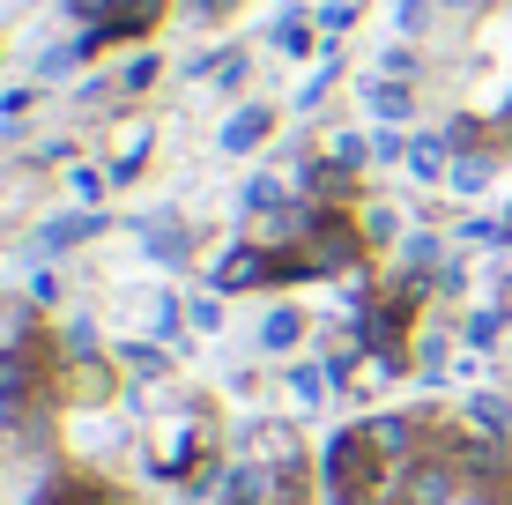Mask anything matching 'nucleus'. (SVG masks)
<instances>
[{
    "instance_id": "1",
    "label": "nucleus",
    "mask_w": 512,
    "mask_h": 505,
    "mask_svg": "<svg viewBox=\"0 0 512 505\" xmlns=\"http://www.w3.org/2000/svg\"><path fill=\"white\" fill-rule=\"evenodd\" d=\"M164 15H179V0H97V23H82L75 38H82V52H97L104 45H127V38H149Z\"/></svg>"
},
{
    "instance_id": "2",
    "label": "nucleus",
    "mask_w": 512,
    "mask_h": 505,
    "mask_svg": "<svg viewBox=\"0 0 512 505\" xmlns=\"http://www.w3.org/2000/svg\"><path fill=\"white\" fill-rule=\"evenodd\" d=\"M253 283H275V253L253 246V238H238V246L208 268V290H216V298H231V290H253Z\"/></svg>"
},
{
    "instance_id": "3",
    "label": "nucleus",
    "mask_w": 512,
    "mask_h": 505,
    "mask_svg": "<svg viewBox=\"0 0 512 505\" xmlns=\"http://www.w3.org/2000/svg\"><path fill=\"white\" fill-rule=\"evenodd\" d=\"M97 231H104V208H67V216L38 223V238H30V253H38V260H52V253H75V246H90Z\"/></svg>"
},
{
    "instance_id": "4",
    "label": "nucleus",
    "mask_w": 512,
    "mask_h": 505,
    "mask_svg": "<svg viewBox=\"0 0 512 505\" xmlns=\"http://www.w3.org/2000/svg\"><path fill=\"white\" fill-rule=\"evenodd\" d=\"M268 134H275V104H238L231 119H223V134H216V149L223 156H253V149H268Z\"/></svg>"
},
{
    "instance_id": "5",
    "label": "nucleus",
    "mask_w": 512,
    "mask_h": 505,
    "mask_svg": "<svg viewBox=\"0 0 512 505\" xmlns=\"http://www.w3.org/2000/svg\"><path fill=\"white\" fill-rule=\"evenodd\" d=\"M30 387H38V357L15 350V342H0V416H23Z\"/></svg>"
},
{
    "instance_id": "6",
    "label": "nucleus",
    "mask_w": 512,
    "mask_h": 505,
    "mask_svg": "<svg viewBox=\"0 0 512 505\" xmlns=\"http://www.w3.org/2000/svg\"><path fill=\"white\" fill-rule=\"evenodd\" d=\"M141 246H149L164 268H186L193 260V238H186V223L171 216V208H156V216H141Z\"/></svg>"
},
{
    "instance_id": "7",
    "label": "nucleus",
    "mask_w": 512,
    "mask_h": 505,
    "mask_svg": "<svg viewBox=\"0 0 512 505\" xmlns=\"http://www.w3.org/2000/svg\"><path fill=\"white\" fill-rule=\"evenodd\" d=\"M364 104H372V119H379V127H409V119H416V82L364 75Z\"/></svg>"
},
{
    "instance_id": "8",
    "label": "nucleus",
    "mask_w": 512,
    "mask_h": 505,
    "mask_svg": "<svg viewBox=\"0 0 512 505\" xmlns=\"http://www.w3.org/2000/svg\"><path fill=\"white\" fill-rule=\"evenodd\" d=\"M446 171H453V149H446V134H438V127L409 134V179H416V186H446Z\"/></svg>"
},
{
    "instance_id": "9",
    "label": "nucleus",
    "mask_w": 512,
    "mask_h": 505,
    "mask_svg": "<svg viewBox=\"0 0 512 505\" xmlns=\"http://www.w3.org/2000/svg\"><path fill=\"white\" fill-rule=\"evenodd\" d=\"M297 342H305V312H297V305H268V312H260V350H268V357H290Z\"/></svg>"
},
{
    "instance_id": "10",
    "label": "nucleus",
    "mask_w": 512,
    "mask_h": 505,
    "mask_svg": "<svg viewBox=\"0 0 512 505\" xmlns=\"http://www.w3.org/2000/svg\"><path fill=\"white\" fill-rule=\"evenodd\" d=\"M490 179H498V156H490V149H468V156H453V171H446V194L475 201Z\"/></svg>"
},
{
    "instance_id": "11",
    "label": "nucleus",
    "mask_w": 512,
    "mask_h": 505,
    "mask_svg": "<svg viewBox=\"0 0 512 505\" xmlns=\"http://www.w3.org/2000/svg\"><path fill=\"white\" fill-rule=\"evenodd\" d=\"M238 208H245V216H282V208H290V186H282L275 171H253L245 194H238Z\"/></svg>"
},
{
    "instance_id": "12",
    "label": "nucleus",
    "mask_w": 512,
    "mask_h": 505,
    "mask_svg": "<svg viewBox=\"0 0 512 505\" xmlns=\"http://www.w3.org/2000/svg\"><path fill=\"white\" fill-rule=\"evenodd\" d=\"M364 0H327V8H312V23H320V45H342L349 30H357Z\"/></svg>"
},
{
    "instance_id": "13",
    "label": "nucleus",
    "mask_w": 512,
    "mask_h": 505,
    "mask_svg": "<svg viewBox=\"0 0 512 505\" xmlns=\"http://www.w3.org/2000/svg\"><path fill=\"white\" fill-rule=\"evenodd\" d=\"M82 60H90V52H82V38H67V45L38 52V67H30V82H67V75H75Z\"/></svg>"
},
{
    "instance_id": "14",
    "label": "nucleus",
    "mask_w": 512,
    "mask_h": 505,
    "mask_svg": "<svg viewBox=\"0 0 512 505\" xmlns=\"http://www.w3.org/2000/svg\"><path fill=\"white\" fill-rule=\"evenodd\" d=\"M156 75H164V52H156V45H141L134 60L119 67V90H127V97H141V90H156Z\"/></svg>"
},
{
    "instance_id": "15",
    "label": "nucleus",
    "mask_w": 512,
    "mask_h": 505,
    "mask_svg": "<svg viewBox=\"0 0 512 505\" xmlns=\"http://www.w3.org/2000/svg\"><path fill=\"white\" fill-rule=\"evenodd\" d=\"M67 194H75V208H104V194H112V171L75 164V171H67Z\"/></svg>"
},
{
    "instance_id": "16",
    "label": "nucleus",
    "mask_w": 512,
    "mask_h": 505,
    "mask_svg": "<svg viewBox=\"0 0 512 505\" xmlns=\"http://www.w3.org/2000/svg\"><path fill=\"white\" fill-rule=\"evenodd\" d=\"M468 416H475V431H483V439H512V402H498V394H475Z\"/></svg>"
},
{
    "instance_id": "17",
    "label": "nucleus",
    "mask_w": 512,
    "mask_h": 505,
    "mask_svg": "<svg viewBox=\"0 0 512 505\" xmlns=\"http://www.w3.org/2000/svg\"><path fill=\"white\" fill-rule=\"evenodd\" d=\"M372 75H386V82H416L423 75V60H416V45H386L379 60H372Z\"/></svg>"
},
{
    "instance_id": "18",
    "label": "nucleus",
    "mask_w": 512,
    "mask_h": 505,
    "mask_svg": "<svg viewBox=\"0 0 512 505\" xmlns=\"http://www.w3.org/2000/svg\"><path fill=\"white\" fill-rule=\"evenodd\" d=\"M30 505H112V498H104L97 483H45Z\"/></svg>"
},
{
    "instance_id": "19",
    "label": "nucleus",
    "mask_w": 512,
    "mask_h": 505,
    "mask_svg": "<svg viewBox=\"0 0 512 505\" xmlns=\"http://www.w3.org/2000/svg\"><path fill=\"white\" fill-rule=\"evenodd\" d=\"M327 387H334L327 364H297V372H290V394H297L305 409H320V394H327Z\"/></svg>"
},
{
    "instance_id": "20",
    "label": "nucleus",
    "mask_w": 512,
    "mask_h": 505,
    "mask_svg": "<svg viewBox=\"0 0 512 505\" xmlns=\"http://www.w3.org/2000/svg\"><path fill=\"white\" fill-rule=\"evenodd\" d=\"M141 164H149V134H127V149H119V164H112V186H134Z\"/></svg>"
},
{
    "instance_id": "21",
    "label": "nucleus",
    "mask_w": 512,
    "mask_h": 505,
    "mask_svg": "<svg viewBox=\"0 0 512 505\" xmlns=\"http://www.w3.org/2000/svg\"><path fill=\"white\" fill-rule=\"evenodd\" d=\"M268 45H275V52H312V30H305V15L290 8V15H282V23L268 30Z\"/></svg>"
},
{
    "instance_id": "22",
    "label": "nucleus",
    "mask_w": 512,
    "mask_h": 505,
    "mask_svg": "<svg viewBox=\"0 0 512 505\" xmlns=\"http://www.w3.org/2000/svg\"><path fill=\"white\" fill-rule=\"evenodd\" d=\"M505 320H512V312L498 305V312H475V320H468V350H498V335H505Z\"/></svg>"
},
{
    "instance_id": "23",
    "label": "nucleus",
    "mask_w": 512,
    "mask_h": 505,
    "mask_svg": "<svg viewBox=\"0 0 512 505\" xmlns=\"http://www.w3.org/2000/svg\"><path fill=\"white\" fill-rule=\"evenodd\" d=\"M431 15H438V0H394V30H401V38L431 30Z\"/></svg>"
},
{
    "instance_id": "24",
    "label": "nucleus",
    "mask_w": 512,
    "mask_h": 505,
    "mask_svg": "<svg viewBox=\"0 0 512 505\" xmlns=\"http://www.w3.org/2000/svg\"><path fill=\"white\" fill-rule=\"evenodd\" d=\"M186 327H193V335H223V298H216V290L186 305Z\"/></svg>"
},
{
    "instance_id": "25",
    "label": "nucleus",
    "mask_w": 512,
    "mask_h": 505,
    "mask_svg": "<svg viewBox=\"0 0 512 505\" xmlns=\"http://www.w3.org/2000/svg\"><path fill=\"white\" fill-rule=\"evenodd\" d=\"M119 364H127V372H149V379H156L171 357H164V342H127V350H119Z\"/></svg>"
},
{
    "instance_id": "26",
    "label": "nucleus",
    "mask_w": 512,
    "mask_h": 505,
    "mask_svg": "<svg viewBox=\"0 0 512 505\" xmlns=\"http://www.w3.org/2000/svg\"><path fill=\"white\" fill-rule=\"evenodd\" d=\"M327 156H334V164H342V171H364V156H372V142H364V134H334V142H327Z\"/></svg>"
},
{
    "instance_id": "27",
    "label": "nucleus",
    "mask_w": 512,
    "mask_h": 505,
    "mask_svg": "<svg viewBox=\"0 0 512 505\" xmlns=\"http://www.w3.org/2000/svg\"><path fill=\"white\" fill-rule=\"evenodd\" d=\"M394 238H401L394 208H364V246H394Z\"/></svg>"
},
{
    "instance_id": "28",
    "label": "nucleus",
    "mask_w": 512,
    "mask_h": 505,
    "mask_svg": "<svg viewBox=\"0 0 512 505\" xmlns=\"http://www.w3.org/2000/svg\"><path fill=\"white\" fill-rule=\"evenodd\" d=\"M372 164H409V134H401V127H379V134H372Z\"/></svg>"
},
{
    "instance_id": "29",
    "label": "nucleus",
    "mask_w": 512,
    "mask_h": 505,
    "mask_svg": "<svg viewBox=\"0 0 512 505\" xmlns=\"http://www.w3.org/2000/svg\"><path fill=\"white\" fill-rule=\"evenodd\" d=\"M156 335H164V342L179 335V298H171V290H164V298H156Z\"/></svg>"
},
{
    "instance_id": "30",
    "label": "nucleus",
    "mask_w": 512,
    "mask_h": 505,
    "mask_svg": "<svg viewBox=\"0 0 512 505\" xmlns=\"http://www.w3.org/2000/svg\"><path fill=\"white\" fill-rule=\"evenodd\" d=\"M30 97H38V82H30V90H0V119H23Z\"/></svg>"
},
{
    "instance_id": "31",
    "label": "nucleus",
    "mask_w": 512,
    "mask_h": 505,
    "mask_svg": "<svg viewBox=\"0 0 512 505\" xmlns=\"http://www.w3.org/2000/svg\"><path fill=\"white\" fill-rule=\"evenodd\" d=\"M30 298H38V305H52V298H60V275H52V268H38V275H30Z\"/></svg>"
},
{
    "instance_id": "32",
    "label": "nucleus",
    "mask_w": 512,
    "mask_h": 505,
    "mask_svg": "<svg viewBox=\"0 0 512 505\" xmlns=\"http://www.w3.org/2000/svg\"><path fill=\"white\" fill-rule=\"evenodd\" d=\"M438 8H446V15H475L483 0H438Z\"/></svg>"
},
{
    "instance_id": "33",
    "label": "nucleus",
    "mask_w": 512,
    "mask_h": 505,
    "mask_svg": "<svg viewBox=\"0 0 512 505\" xmlns=\"http://www.w3.org/2000/svg\"><path fill=\"white\" fill-rule=\"evenodd\" d=\"M0 327H15V312H8V298H0Z\"/></svg>"
},
{
    "instance_id": "34",
    "label": "nucleus",
    "mask_w": 512,
    "mask_h": 505,
    "mask_svg": "<svg viewBox=\"0 0 512 505\" xmlns=\"http://www.w3.org/2000/svg\"><path fill=\"white\" fill-rule=\"evenodd\" d=\"M505 312H512V283H505Z\"/></svg>"
}]
</instances>
